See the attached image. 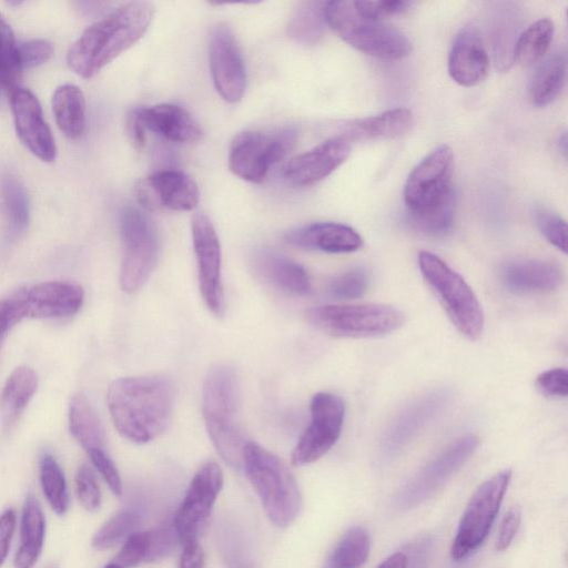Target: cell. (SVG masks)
Masks as SVG:
<instances>
[{
  "label": "cell",
  "instance_id": "6da1fadb",
  "mask_svg": "<svg viewBox=\"0 0 568 568\" xmlns=\"http://www.w3.org/2000/svg\"><path fill=\"white\" fill-rule=\"evenodd\" d=\"M106 398L114 427L132 443H149L171 424L175 392L165 377L118 378L110 384Z\"/></svg>",
  "mask_w": 568,
  "mask_h": 568
},
{
  "label": "cell",
  "instance_id": "7a4b0ae2",
  "mask_svg": "<svg viewBox=\"0 0 568 568\" xmlns=\"http://www.w3.org/2000/svg\"><path fill=\"white\" fill-rule=\"evenodd\" d=\"M154 7L146 1H131L115 8L88 27L67 53L70 69L90 79L148 31Z\"/></svg>",
  "mask_w": 568,
  "mask_h": 568
},
{
  "label": "cell",
  "instance_id": "3957f363",
  "mask_svg": "<svg viewBox=\"0 0 568 568\" xmlns=\"http://www.w3.org/2000/svg\"><path fill=\"white\" fill-rule=\"evenodd\" d=\"M454 154L439 145L410 172L404 185V202L412 221L424 232H446L454 217L452 186Z\"/></svg>",
  "mask_w": 568,
  "mask_h": 568
},
{
  "label": "cell",
  "instance_id": "277c9868",
  "mask_svg": "<svg viewBox=\"0 0 568 568\" xmlns=\"http://www.w3.org/2000/svg\"><path fill=\"white\" fill-rule=\"evenodd\" d=\"M241 388L234 367L221 364L206 375L202 388V412L207 434L221 458L242 468L248 440L240 425Z\"/></svg>",
  "mask_w": 568,
  "mask_h": 568
},
{
  "label": "cell",
  "instance_id": "5b68a950",
  "mask_svg": "<svg viewBox=\"0 0 568 568\" xmlns=\"http://www.w3.org/2000/svg\"><path fill=\"white\" fill-rule=\"evenodd\" d=\"M242 468L273 525L280 528L292 525L301 514L303 499L286 464L272 452L248 440L243 450Z\"/></svg>",
  "mask_w": 568,
  "mask_h": 568
},
{
  "label": "cell",
  "instance_id": "8992f818",
  "mask_svg": "<svg viewBox=\"0 0 568 568\" xmlns=\"http://www.w3.org/2000/svg\"><path fill=\"white\" fill-rule=\"evenodd\" d=\"M326 24L354 49L385 60H399L410 54L413 44L398 29L383 21L361 17L354 1L325 3Z\"/></svg>",
  "mask_w": 568,
  "mask_h": 568
},
{
  "label": "cell",
  "instance_id": "52a82bcc",
  "mask_svg": "<svg viewBox=\"0 0 568 568\" xmlns=\"http://www.w3.org/2000/svg\"><path fill=\"white\" fill-rule=\"evenodd\" d=\"M418 265L457 331L470 341L478 339L484 332V312L463 276L428 251L419 252Z\"/></svg>",
  "mask_w": 568,
  "mask_h": 568
},
{
  "label": "cell",
  "instance_id": "ba28073f",
  "mask_svg": "<svg viewBox=\"0 0 568 568\" xmlns=\"http://www.w3.org/2000/svg\"><path fill=\"white\" fill-rule=\"evenodd\" d=\"M316 329L335 337L369 338L390 334L403 326L405 314L386 304L320 305L305 312Z\"/></svg>",
  "mask_w": 568,
  "mask_h": 568
},
{
  "label": "cell",
  "instance_id": "9c48e42d",
  "mask_svg": "<svg viewBox=\"0 0 568 568\" xmlns=\"http://www.w3.org/2000/svg\"><path fill=\"white\" fill-rule=\"evenodd\" d=\"M123 254L120 286L128 294L138 292L151 276L160 254V241L152 220L128 205L120 217Z\"/></svg>",
  "mask_w": 568,
  "mask_h": 568
},
{
  "label": "cell",
  "instance_id": "30bf717a",
  "mask_svg": "<svg viewBox=\"0 0 568 568\" xmlns=\"http://www.w3.org/2000/svg\"><path fill=\"white\" fill-rule=\"evenodd\" d=\"M510 478L511 470H501L485 480L473 494L452 545L450 557L454 560L465 559L486 539L499 511Z\"/></svg>",
  "mask_w": 568,
  "mask_h": 568
},
{
  "label": "cell",
  "instance_id": "8fae6325",
  "mask_svg": "<svg viewBox=\"0 0 568 568\" xmlns=\"http://www.w3.org/2000/svg\"><path fill=\"white\" fill-rule=\"evenodd\" d=\"M295 143V132L283 130L275 133L245 131L231 142L229 168L242 180L261 183L270 168L281 161Z\"/></svg>",
  "mask_w": 568,
  "mask_h": 568
},
{
  "label": "cell",
  "instance_id": "7c38bea8",
  "mask_svg": "<svg viewBox=\"0 0 568 568\" xmlns=\"http://www.w3.org/2000/svg\"><path fill=\"white\" fill-rule=\"evenodd\" d=\"M311 423L291 455L294 466L312 464L323 457L338 440L344 417L343 399L328 392H318L311 399Z\"/></svg>",
  "mask_w": 568,
  "mask_h": 568
},
{
  "label": "cell",
  "instance_id": "4fadbf2b",
  "mask_svg": "<svg viewBox=\"0 0 568 568\" xmlns=\"http://www.w3.org/2000/svg\"><path fill=\"white\" fill-rule=\"evenodd\" d=\"M478 438L466 435L447 446L416 474L395 497L399 509L419 505L439 489L474 454Z\"/></svg>",
  "mask_w": 568,
  "mask_h": 568
},
{
  "label": "cell",
  "instance_id": "5bb4252c",
  "mask_svg": "<svg viewBox=\"0 0 568 568\" xmlns=\"http://www.w3.org/2000/svg\"><path fill=\"white\" fill-rule=\"evenodd\" d=\"M192 243L197 265L199 287L206 307L216 316L224 313L221 244L211 219L203 212L193 215Z\"/></svg>",
  "mask_w": 568,
  "mask_h": 568
},
{
  "label": "cell",
  "instance_id": "9a60e30c",
  "mask_svg": "<svg viewBox=\"0 0 568 568\" xmlns=\"http://www.w3.org/2000/svg\"><path fill=\"white\" fill-rule=\"evenodd\" d=\"M222 487L223 473L215 462H206L194 474L173 520L181 544L197 540Z\"/></svg>",
  "mask_w": 568,
  "mask_h": 568
},
{
  "label": "cell",
  "instance_id": "2e32d148",
  "mask_svg": "<svg viewBox=\"0 0 568 568\" xmlns=\"http://www.w3.org/2000/svg\"><path fill=\"white\" fill-rule=\"evenodd\" d=\"M209 63L221 98L230 103L239 102L246 88V70L235 34L225 22L215 23L211 30Z\"/></svg>",
  "mask_w": 568,
  "mask_h": 568
},
{
  "label": "cell",
  "instance_id": "e0dca14e",
  "mask_svg": "<svg viewBox=\"0 0 568 568\" xmlns=\"http://www.w3.org/2000/svg\"><path fill=\"white\" fill-rule=\"evenodd\" d=\"M134 194L138 202L148 210L192 211L200 201L195 181L176 169L156 171L139 180Z\"/></svg>",
  "mask_w": 568,
  "mask_h": 568
},
{
  "label": "cell",
  "instance_id": "ac0fdd59",
  "mask_svg": "<svg viewBox=\"0 0 568 568\" xmlns=\"http://www.w3.org/2000/svg\"><path fill=\"white\" fill-rule=\"evenodd\" d=\"M14 128L22 144L44 162L55 159L57 148L38 98L27 88L9 91Z\"/></svg>",
  "mask_w": 568,
  "mask_h": 568
},
{
  "label": "cell",
  "instance_id": "d6986e66",
  "mask_svg": "<svg viewBox=\"0 0 568 568\" xmlns=\"http://www.w3.org/2000/svg\"><path fill=\"white\" fill-rule=\"evenodd\" d=\"M349 153V142L339 136L331 138L292 158L284 169V179L296 186L315 184L339 168Z\"/></svg>",
  "mask_w": 568,
  "mask_h": 568
},
{
  "label": "cell",
  "instance_id": "ffe728a7",
  "mask_svg": "<svg viewBox=\"0 0 568 568\" xmlns=\"http://www.w3.org/2000/svg\"><path fill=\"white\" fill-rule=\"evenodd\" d=\"M24 317L52 318L75 314L84 298L81 286L59 281L19 290Z\"/></svg>",
  "mask_w": 568,
  "mask_h": 568
},
{
  "label": "cell",
  "instance_id": "44dd1931",
  "mask_svg": "<svg viewBox=\"0 0 568 568\" xmlns=\"http://www.w3.org/2000/svg\"><path fill=\"white\" fill-rule=\"evenodd\" d=\"M489 58L479 31L468 26L455 37L448 55V73L463 87H475L488 73Z\"/></svg>",
  "mask_w": 568,
  "mask_h": 568
},
{
  "label": "cell",
  "instance_id": "7402d4cb",
  "mask_svg": "<svg viewBox=\"0 0 568 568\" xmlns=\"http://www.w3.org/2000/svg\"><path fill=\"white\" fill-rule=\"evenodd\" d=\"M146 131L179 143H191L202 139L203 131L194 118L182 106L161 103L139 106L130 111Z\"/></svg>",
  "mask_w": 568,
  "mask_h": 568
},
{
  "label": "cell",
  "instance_id": "603a6c76",
  "mask_svg": "<svg viewBox=\"0 0 568 568\" xmlns=\"http://www.w3.org/2000/svg\"><path fill=\"white\" fill-rule=\"evenodd\" d=\"M450 393L440 388L423 395L404 408L390 423L384 437L387 455L397 453L448 403Z\"/></svg>",
  "mask_w": 568,
  "mask_h": 568
},
{
  "label": "cell",
  "instance_id": "cb8c5ba5",
  "mask_svg": "<svg viewBox=\"0 0 568 568\" xmlns=\"http://www.w3.org/2000/svg\"><path fill=\"white\" fill-rule=\"evenodd\" d=\"M500 278L507 290L518 294H530L557 288L562 283L564 275L555 263L536 258H518L501 266Z\"/></svg>",
  "mask_w": 568,
  "mask_h": 568
},
{
  "label": "cell",
  "instance_id": "d4e9b609",
  "mask_svg": "<svg viewBox=\"0 0 568 568\" xmlns=\"http://www.w3.org/2000/svg\"><path fill=\"white\" fill-rule=\"evenodd\" d=\"M291 245L326 253H351L363 246V239L351 226L318 222L297 227L285 235Z\"/></svg>",
  "mask_w": 568,
  "mask_h": 568
},
{
  "label": "cell",
  "instance_id": "484cf974",
  "mask_svg": "<svg viewBox=\"0 0 568 568\" xmlns=\"http://www.w3.org/2000/svg\"><path fill=\"white\" fill-rule=\"evenodd\" d=\"M252 265L264 282L283 293L305 295L311 291L305 268L285 255L262 248L253 254Z\"/></svg>",
  "mask_w": 568,
  "mask_h": 568
},
{
  "label": "cell",
  "instance_id": "4316f807",
  "mask_svg": "<svg viewBox=\"0 0 568 568\" xmlns=\"http://www.w3.org/2000/svg\"><path fill=\"white\" fill-rule=\"evenodd\" d=\"M412 124V111L405 108H396L377 115L348 122L343 126L338 136L349 143L394 139L405 134Z\"/></svg>",
  "mask_w": 568,
  "mask_h": 568
},
{
  "label": "cell",
  "instance_id": "83f0119b",
  "mask_svg": "<svg viewBox=\"0 0 568 568\" xmlns=\"http://www.w3.org/2000/svg\"><path fill=\"white\" fill-rule=\"evenodd\" d=\"M45 536V517L38 499L28 495L22 508L20 545L14 557V568H32L38 561Z\"/></svg>",
  "mask_w": 568,
  "mask_h": 568
},
{
  "label": "cell",
  "instance_id": "f1b7e54d",
  "mask_svg": "<svg viewBox=\"0 0 568 568\" xmlns=\"http://www.w3.org/2000/svg\"><path fill=\"white\" fill-rule=\"evenodd\" d=\"M567 74L565 51L554 52L532 73L528 84V97L536 106H546L557 99L564 89Z\"/></svg>",
  "mask_w": 568,
  "mask_h": 568
},
{
  "label": "cell",
  "instance_id": "f546056e",
  "mask_svg": "<svg viewBox=\"0 0 568 568\" xmlns=\"http://www.w3.org/2000/svg\"><path fill=\"white\" fill-rule=\"evenodd\" d=\"M52 111L62 133L72 140L79 139L85 129V100L79 87L65 83L52 95Z\"/></svg>",
  "mask_w": 568,
  "mask_h": 568
},
{
  "label": "cell",
  "instance_id": "4dcf8cb0",
  "mask_svg": "<svg viewBox=\"0 0 568 568\" xmlns=\"http://www.w3.org/2000/svg\"><path fill=\"white\" fill-rule=\"evenodd\" d=\"M72 436L87 453L105 449V437L101 422L85 396H73L69 410Z\"/></svg>",
  "mask_w": 568,
  "mask_h": 568
},
{
  "label": "cell",
  "instance_id": "1f68e13d",
  "mask_svg": "<svg viewBox=\"0 0 568 568\" xmlns=\"http://www.w3.org/2000/svg\"><path fill=\"white\" fill-rule=\"evenodd\" d=\"M37 386V375L30 367H17L10 374L0 399L4 426L10 427L18 419L34 395Z\"/></svg>",
  "mask_w": 568,
  "mask_h": 568
},
{
  "label": "cell",
  "instance_id": "d6a6232c",
  "mask_svg": "<svg viewBox=\"0 0 568 568\" xmlns=\"http://www.w3.org/2000/svg\"><path fill=\"white\" fill-rule=\"evenodd\" d=\"M555 27L550 19L542 18L528 26L514 45V60L529 67L540 61L552 41Z\"/></svg>",
  "mask_w": 568,
  "mask_h": 568
},
{
  "label": "cell",
  "instance_id": "836d02e7",
  "mask_svg": "<svg viewBox=\"0 0 568 568\" xmlns=\"http://www.w3.org/2000/svg\"><path fill=\"white\" fill-rule=\"evenodd\" d=\"M323 1H304L297 4L287 23V34L304 44H314L323 36L326 19Z\"/></svg>",
  "mask_w": 568,
  "mask_h": 568
},
{
  "label": "cell",
  "instance_id": "e575fe53",
  "mask_svg": "<svg viewBox=\"0 0 568 568\" xmlns=\"http://www.w3.org/2000/svg\"><path fill=\"white\" fill-rule=\"evenodd\" d=\"M1 197L10 236L24 232L29 223L30 206L26 189L14 176L8 174L1 182Z\"/></svg>",
  "mask_w": 568,
  "mask_h": 568
},
{
  "label": "cell",
  "instance_id": "d590c367",
  "mask_svg": "<svg viewBox=\"0 0 568 568\" xmlns=\"http://www.w3.org/2000/svg\"><path fill=\"white\" fill-rule=\"evenodd\" d=\"M368 534L361 527L347 530L331 552L326 568H359L369 555Z\"/></svg>",
  "mask_w": 568,
  "mask_h": 568
},
{
  "label": "cell",
  "instance_id": "8d00e7d4",
  "mask_svg": "<svg viewBox=\"0 0 568 568\" xmlns=\"http://www.w3.org/2000/svg\"><path fill=\"white\" fill-rule=\"evenodd\" d=\"M39 469L40 484L47 501L57 515H64L70 501L65 477L60 465L52 455L43 454Z\"/></svg>",
  "mask_w": 568,
  "mask_h": 568
},
{
  "label": "cell",
  "instance_id": "74e56055",
  "mask_svg": "<svg viewBox=\"0 0 568 568\" xmlns=\"http://www.w3.org/2000/svg\"><path fill=\"white\" fill-rule=\"evenodd\" d=\"M141 514L135 509H122L110 517L94 534L92 547L105 550L124 542L139 527Z\"/></svg>",
  "mask_w": 568,
  "mask_h": 568
},
{
  "label": "cell",
  "instance_id": "f35d334b",
  "mask_svg": "<svg viewBox=\"0 0 568 568\" xmlns=\"http://www.w3.org/2000/svg\"><path fill=\"white\" fill-rule=\"evenodd\" d=\"M21 71L18 41L10 24L0 13V89L10 91L16 88Z\"/></svg>",
  "mask_w": 568,
  "mask_h": 568
},
{
  "label": "cell",
  "instance_id": "ab89813d",
  "mask_svg": "<svg viewBox=\"0 0 568 568\" xmlns=\"http://www.w3.org/2000/svg\"><path fill=\"white\" fill-rule=\"evenodd\" d=\"M368 284V273L362 267H354L333 277L328 284V291L337 298L351 300L362 296Z\"/></svg>",
  "mask_w": 568,
  "mask_h": 568
},
{
  "label": "cell",
  "instance_id": "60d3db41",
  "mask_svg": "<svg viewBox=\"0 0 568 568\" xmlns=\"http://www.w3.org/2000/svg\"><path fill=\"white\" fill-rule=\"evenodd\" d=\"M535 223L545 239L560 250L567 252V224L566 221L546 207L534 211Z\"/></svg>",
  "mask_w": 568,
  "mask_h": 568
},
{
  "label": "cell",
  "instance_id": "b9f144b4",
  "mask_svg": "<svg viewBox=\"0 0 568 568\" xmlns=\"http://www.w3.org/2000/svg\"><path fill=\"white\" fill-rule=\"evenodd\" d=\"M150 552V530L133 532L122 545L114 558L115 564L122 568H134L148 562Z\"/></svg>",
  "mask_w": 568,
  "mask_h": 568
},
{
  "label": "cell",
  "instance_id": "7bdbcfd3",
  "mask_svg": "<svg viewBox=\"0 0 568 568\" xmlns=\"http://www.w3.org/2000/svg\"><path fill=\"white\" fill-rule=\"evenodd\" d=\"M75 491L81 506L88 511L97 510L101 505V491L92 469L81 465L75 474Z\"/></svg>",
  "mask_w": 568,
  "mask_h": 568
},
{
  "label": "cell",
  "instance_id": "ee69618b",
  "mask_svg": "<svg viewBox=\"0 0 568 568\" xmlns=\"http://www.w3.org/2000/svg\"><path fill=\"white\" fill-rule=\"evenodd\" d=\"M358 14L365 19L383 21L384 19L407 11L413 2L402 0L354 1Z\"/></svg>",
  "mask_w": 568,
  "mask_h": 568
},
{
  "label": "cell",
  "instance_id": "f6af8a7d",
  "mask_svg": "<svg viewBox=\"0 0 568 568\" xmlns=\"http://www.w3.org/2000/svg\"><path fill=\"white\" fill-rule=\"evenodd\" d=\"M53 52L52 44L43 39L18 42V60L21 70L44 63Z\"/></svg>",
  "mask_w": 568,
  "mask_h": 568
},
{
  "label": "cell",
  "instance_id": "bcb514c9",
  "mask_svg": "<svg viewBox=\"0 0 568 568\" xmlns=\"http://www.w3.org/2000/svg\"><path fill=\"white\" fill-rule=\"evenodd\" d=\"M535 387L546 397H566L568 393V373L565 368L545 371L536 377Z\"/></svg>",
  "mask_w": 568,
  "mask_h": 568
},
{
  "label": "cell",
  "instance_id": "7dc6e473",
  "mask_svg": "<svg viewBox=\"0 0 568 568\" xmlns=\"http://www.w3.org/2000/svg\"><path fill=\"white\" fill-rule=\"evenodd\" d=\"M91 463L95 469L100 473L110 490L115 496L122 495V481L118 468L109 454L103 450H94L88 453Z\"/></svg>",
  "mask_w": 568,
  "mask_h": 568
},
{
  "label": "cell",
  "instance_id": "c3c4849f",
  "mask_svg": "<svg viewBox=\"0 0 568 568\" xmlns=\"http://www.w3.org/2000/svg\"><path fill=\"white\" fill-rule=\"evenodd\" d=\"M23 317L19 291L0 301V343L9 329Z\"/></svg>",
  "mask_w": 568,
  "mask_h": 568
},
{
  "label": "cell",
  "instance_id": "681fc988",
  "mask_svg": "<svg viewBox=\"0 0 568 568\" xmlns=\"http://www.w3.org/2000/svg\"><path fill=\"white\" fill-rule=\"evenodd\" d=\"M521 521V511L518 506H513L509 508V510L506 513L505 517L503 518V521L500 524L497 539H496V548L499 551L506 550L510 544L513 542V539L520 526Z\"/></svg>",
  "mask_w": 568,
  "mask_h": 568
},
{
  "label": "cell",
  "instance_id": "f907efd6",
  "mask_svg": "<svg viewBox=\"0 0 568 568\" xmlns=\"http://www.w3.org/2000/svg\"><path fill=\"white\" fill-rule=\"evenodd\" d=\"M16 528V513L7 509L0 515V567L4 562Z\"/></svg>",
  "mask_w": 568,
  "mask_h": 568
},
{
  "label": "cell",
  "instance_id": "816d5d0a",
  "mask_svg": "<svg viewBox=\"0 0 568 568\" xmlns=\"http://www.w3.org/2000/svg\"><path fill=\"white\" fill-rule=\"evenodd\" d=\"M183 549L178 568H203L204 551L197 540L182 544Z\"/></svg>",
  "mask_w": 568,
  "mask_h": 568
},
{
  "label": "cell",
  "instance_id": "f5cc1de1",
  "mask_svg": "<svg viewBox=\"0 0 568 568\" xmlns=\"http://www.w3.org/2000/svg\"><path fill=\"white\" fill-rule=\"evenodd\" d=\"M407 557L403 552H395L385 559L377 568H407Z\"/></svg>",
  "mask_w": 568,
  "mask_h": 568
},
{
  "label": "cell",
  "instance_id": "db71d44e",
  "mask_svg": "<svg viewBox=\"0 0 568 568\" xmlns=\"http://www.w3.org/2000/svg\"><path fill=\"white\" fill-rule=\"evenodd\" d=\"M104 568H122L121 566H119L118 564L115 562H111V564H108Z\"/></svg>",
  "mask_w": 568,
  "mask_h": 568
},
{
  "label": "cell",
  "instance_id": "11a10c76",
  "mask_svg": "<svg viewBox=\"0 0 568 568\" xmlns=\"http://www.w3.org/2000/svg\"><path fill=\"white\" fill-rule=\"evenodd\" d=\"M45 568H59V567H58V565H55V564H50V565H48Z\"/></svg>",
  "mask_w": 568,
  "mask_h": 568
}]
</instances>
